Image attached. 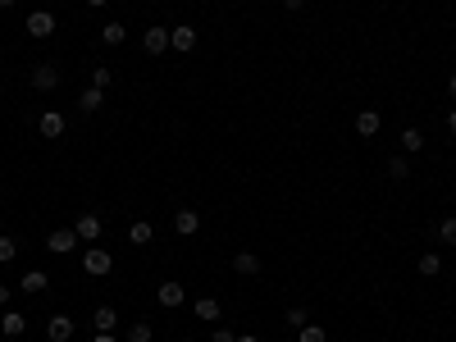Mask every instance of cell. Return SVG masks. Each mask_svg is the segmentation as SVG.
I'll return each instance as SVG.
<instances>
[{
    "label": "cell",
    "mask_w": 456,
    "mask_h": 342,
    "mask_svg": "<svg viewBox=\"0 0 456 342\" xmlns=\"http://www.w3.org/2000/svg\"><path fill=\"white\" fill-rule=\"evenodd\" d=\"M155 301H160L164 310H178L183 301H187V292H183V283H160V288H155Z\"/></svg>",
    "instance_id": "cell-5"
},
{
    "label": "cell",
    "mask_w": 456,
    "mask_h": 342,
    "mask_svg": "<svg viewBox=\"0 0 456 342\" xmlns=\"http://www.w3.org/2000/svg\"><path fill=\"white\" fill-rule=\"evenodd\" d=\"M151 238H155V228H151V224H142V219H137V224H133V228H128V242H137V247H147Z\"/></svg>",
    "instance_id": "cell-21"
},
{
    "label": "cell",
    "mask_w": 456,
    "mask_h": 342,
    "mask_svg": "<svg viewBox=\"0 0 456 342\" xmlns=\"http://www.w3.org/2000/svg\"><path fill=\"white\" fill-rule=\"evenodd\" d=\"M420 274H424V279H438V274H443V260L433 256V251H424V256H420Z\"/></svg>",
    "instance_id": "cell-22"
},
{
    "label": "cell",
    "mask_w": 456,
    "mask_h": 342,
    "mask_svg": "<svg viewBox=\"0 0 456 342\" xmlns=\"http://www.w3.org/2000/svg\"><path fill=\"white\" fill-rule=\"evenodd\" d=\"M169 51L192 55L197 51V28H169Z\"/></svg>",
    "instance_id": "cell-4"
},
{
    "label": "cell",
    "mask_w": 456,
    "mask_h": 342,
    "mask_svg": "<svg viewBox=\"0 0 456 342\" xmlns=\"http://www.w3.org/2000/svg\"><path fill=\"white\" fill-rule=\"evenodd\" d=\"M420 146H424V133H420V128H402V151H411V155H415Z\"/></svg>",
    "instance_id": "cell-23"
},
{
    "label": "cell",
    "mask_w": 456,
    "mask_h": 342,
    "mask_svg": "<svg viewBox=\"0 0 456 342\" xmlns=\"http://www.w3.org/2000/svg\"><path fill=\"white\" fill-rule=\"evenodd\" d=\"M46 247H51L55 256H69V251H78V233L73 228H55L51 238H46Z\"/></svg>",
    "instance_id": "cell-7"
},
{
    "label": "cell",
    "mask_w": 456,
    "mask_h": 342,
    "mask_svg": "<svg viewBox=\"0 0 456 342\" xmlns=\"http://www.w3.org/2000/svg\"><path fill=\"white\" fill-rule=\"evenodd\" d=\"M92 342H114V334H96V338H92Z\"/></svg>",
    "instance_id": "cell-35"
},
{
    "label": "cell",
    "mask_w": 456,
    "mask_h": 342,
    "mask_svg": "<svg viewBox=\"0 0 456 342\" xmlns=\"http://www.w3.org/2000/svg\"><path fill=\"white\" fill-rule=\"evenodd\" d=\"M101 214H78V224H73V233H78V242H96L101 238Z\"/></svg>",
    "instance_id": "cell-8"
},
{
    "label": "cell",
    "mask_w": 456,
    "mask_h": 342,
    "mask_svg": "<svg viewBox=\"0 0 456 342\" xmlns=\"http://www.w3.org/2000/svg\"><path fill=\"white\" fill-rule=\"evenodd\" d=\"M192 310H197V319H219V315H224L215 297H201V301H197V306H192Z\"/></svg>",
    "instance_id": "cell-20"
},
{
    "label": "cell",
    "mask_w": 456,
    "mask_h": 342,
    "mask_svg": "<svg viewBox=\"0 0 456 342\" xmlns=\"http://www.w3.org/2000/svg\"><path fill=\"white\" fill-rule=\"evenodd\" d=\"M110 265H114V260H110V251H105V247H87L82 251V269L92 274V279H105Z\"/></svg>",
    "instance_id": "cell-2"
},
{
    "label": "cell",
    "mask_w": 456,
    "mask_h": 342,
    "mask_svg": "<svg viewBox=\"0 0 456 342\" xmlns=\"http://www.w3.org/2000/svg\"><path fill=\"white\" fill-rule=\"evenodd\" d=\"M14 256H18V242L0 233V265H9V260H14Z\"/></svg>",
    "instance_id": "cell-25"
},
{
    "label": "cell",
    "mask_w": 456,
    "mask_h": 342,
    "mask_svg": "<svg viewBox=\"0 0 456 342\" xmlns=\"http://www.w3.org/2000/svg\"><path fill=\"white\" fill-rule=\"evenodd\" d=\"M78 105H82V114H96V110L105 105V92H101V87H87V92H82V101H78Z\"/></svg>",
    "instance_id": "cell-19"
},
{
    "label": "cell",
    "mask_w": 456,
    "mask_h": 342,
    "mask_svg": "<svg viewBox=\"0 0 456 342\" xmlns=\"http://www.w3.org/2000/svg\"><path fill=\"white\" fill-rule=\"evenodd\" d=\"M438 238H443V242H452V247H456V214H452V219H443V224H438Z\"/></svg>",
    "instance_id": "cell-28"
},
{
    "label": "cell",
    "mask_w": 456,
    "mask_h": 342,
    "mask_svg": "<svg viewBox=\"0 0 456 342\" xmlns=\"http://www.w3.org/2000/svg\"><path fill=\"white\" fill-rule=\"evenodd\" d=\"M283 319H288V324H292V329H302V324H310V315H306V310H302V306H292V310H288V315H283Z\"/></svg>",
    "instance_id": "cell-29"
},
{
    "label": "cell",
    "mask_w": 456,
    "mask_h": 342,
    "mask_svg": "<svg viewBox=\"0 0 456 342\" xmlns=\"http://www.w3.org/2000/svg\"><path fill=\"white\" fill-rule=\"evenodd\" d=\"M210 342H238V334H233V329H215V334H210Z\"/></svg>",
    "instance_id": "cell-30"
},
{
    "label": "cell",
    "mask_w": 456,
    "mask_h": 342,
    "mask_svg": "<svg viewBox=\"0 0 456 342\" xmlns=\"http://www.w3.org/2000/svg\"><path fill=\"white\" fill-rule=\"evenodd\" d=\"M183 342H192V338H183Z\"/></svg>",
    "instance_id": "cell-39"
},
{
    "label": "cell",
    "mask_w": 456,
    "mask_h": 342,
    "mask_svg": "<svg viewBox=\"0 0 456 342\" xmlns=\"http://www.w3.org/2000/svg\"><path fill=\"white\" fill-rule=\"evenodd\" d=\"M18 288H23V292H32V297H37V292H46V288H51V279H46L42 269H27V274H23V283H18Z\"/></svg>",
    "instance_id": "cell-16"
},
{
    "label": "cell",
    "mask_w": 456,
    "mask_h": 342,
    "mask_svg": "<svg viewBox=\"0 0 456 342\" xmlns=\"http://www.w3.org/2000/svg\"><path fill=\"white\" fill-rule=\"evenodd\" d=\"M142 51L147 55H164L169 51V28H147V32H142Z\"/></svg>",
    "instance_id": "cell-6"
},
{
    "label": "cell",
    "mask_w": 456,
    "mask_h": 342,
    "mask_svg": "<svg viewBox=\"0 0 456 342\" xmlns=\"http://www.w3.org/2000/svg\"><path fill=\"white\" fill-rule=\"evenodd\" d=\"M233 269H238L242 279H256L265 265H260V256H251V251H238V256H233Z\"/></svg>",
    "instance_id": "cell-12"
},
{
    "label": "cell",
    "mask_w": 456,
    "mask_h": 342,
    "mask_svg": "<svg viewBox=\"0 0 456 342\" xmlns=\"http://www.w3.org/2000/svg\"><path fill=\"white\" fill-rule=\"evenodd\" d=\"M92 324H96V334H114V324H119V310H114V306H96Z\"/></svg>",
    "instance_id": "cell-14"
},
{
    "label": "cell",
    "mask_w": 456,
    "mask_h": 342,
    "mask_svg": "<svg viewBox=\"0 0 456 342\" xmlns=\"http://www.w3.org/2000/svg\"><path fill=\"white\" fill-rule=\"evenodd\" d=\"M37 128H42V137H64V114L60 110H46L42 119H37Z\"/></svg>",
    "instance_id": "cell-13"
},
{
    "label": "cell",
    "mask_w": 456,
    "mask_h": 342,
    "mask_svg": "<svg viewBox=\"0 0 456 342\" xmlns=\"http://www.w3.org/2000/svg\"><path fill=\"white\" fill-rule=\"evenodd\" d=\"M388 178L406 183V178H411V160H406V155H393V160H388Z\"/></svg>",
    "instance_id": "cell-18"
},
{
    "label": "cell",
    "mask_w": 456,
    "mask_h": 342,
    "mask_svg": "<svg viewBox=\"0 0 456 342\" xmlns=\"http://www.w3.org/2000/svg\"><path fill=\"white\" fill-rule=\"evenodd\" d=\"M283 9H292V14H297V9H306V0H283Z\"/></svg>",
    "instance_id": "cell-31"
},
{
    "label": "cell",
    "mask_w": 456,
    "mask_h": 342,
    "mask_svg": "<svg viewBox=\"0 0 456 342\" xmlns=\"http://www.w3.org/2000/svg\"><path fill=\"white\" fill-rule=\"evenodd\" d=\"M27 83H32L37 92H55V87H60V68H55V64H32Z\"/></svg>",
    "instance_id": "cell-3"
},
{
    "label": "cell",
    "mask_w": 456,
    "mask_h": 342,
    "mask_svg": "<svg viewBox=\"0 0 456 342\" xmlns=\"http://www.w3.org/2000/svg\"><path fill=\"white\" fill-rule=\"evenodd\" d=\"M23 28H27V37H37V42H46V37H55V14H51V9H32Z\"/></svg>",
    "instance_id": "cell-1"
},
{
    "label": "cell",
    "mask_w": 456,
    "mask_h": 342,
    "mask_svg": "<svg viewBox=\"0 0 456 342\" xmlns=\"http://www.w3.org/2000/svg\"><path fill=\"white\" fill-rule=\"evenodd\" d=\"M379 128H383L379 110H361V114H356V133H361V137H379Z\"/></svg>",
    "instance_id": "cell-11"
},
{
    "label": "cell",
    "mask_w": 456,
    "mask_h": 342,
    "mask_svg": "<svg viewBox=\"0 0 456 342\" xmlns=\"http://www.w3.org/2000/svg\"><path fill=\"white\" fill-rule=\"evenodd\" d=\"M128 342H151V324H147V319L128 324Z\"/></svg>",
    "instance_id": "cell-26"
},
{
    "label": "cell",
    "mask_w": 456,
    "mask_h": 342,
    "mask_svg": "<svg viewBox=\"0 0 456 342\" xmlns=\"http://www.w3.org/2000/svg\"><path fill=\"white\" fill-rule=\"evenodd\" d=\"M197 228H201V214L197 210H178V214H173V233H178V238H192Z\"/></svg>",
    "instance_id": "cell-10"
},
{
    "label": "cell",
    "mask_w": 456,
    "mask_h": 342,
    "mask_svg": "<svg viewBox=\"0 0 456 342\" xmlns=\"http://www.w3.org/2000/svg\"><path fill=\"white\" fill-rule=\"evenodd\" d=\"M5 301H9V283H0V306H5Z\"/></svg>",
    "instance_id": "cell-34"
},
{
    "label": "cell",
    "mask_w": 456,
    "mask_h": 342,
    "mask_svg": "<svg viewBox=\"0 0 456 342\" xmlns=\"http://www.w3.org/2000/svg\"><path fill=\"white\" fill-rule=\"evenodd\" d=\"M238 342H256V338H238Z\"/></svg>",
    "instance_id": "cell-38"
},
{
    "label": "cell",
    "mask_w": 456,
    "mask_h": 342,
    "mask_svg": "<svg viewBox=\"0 0 456 342\" xmlns=\"http://www.w3.org/2000/svg\"><path fill=\"white\" fill-rule=\"evenodd\" d=\"M448 96H452V101H456V73L448 78Z\"/></svg>",
    "instance_id": "cell-33"
},
{
    "label": "cell",
    "mask_w": 456,
    "mask_h": 342,
    "mask_svg": "<svg viewBox=\"0 0 456 342\" xmlns=\"http://www.w3.org/2000/svg\"><path fill=\"white\" fill-rule=\"evenodd\" d=\"M87 5H92V9H101V5H105V0H87Z\"/></svg>",
    "instance_id": "cell-36"
},
{
    "label": "cell",
    "mask_w": 456,
    "mask_h": 342,
    "mask_svg": "<svg viewBox=\"0 0 456 342\" xmlns=\"http://www.w3.org/2000/svg\"><path fill=\"white\" fill-rule=\"evenodd\" d=\"M92 87H101V92H105V87H114V68L96 64V68H92Z\"/></svg>",
    "instance_id": "cell-24"
},
{
    "label": "cell",
    "mask_w": 456,
    "mask_h": 342,
    "mask_svg": "<svg viewBox=\"0 0 456 342\" xmlns=\"http://www.w3.org/2000/svg\"><path fill=\"white\" fill-rule=\"evenodd\" d=\"M123 42H128V28L123 23H105L101 28V46H123Z\"/></svg>",
    "instance_id": "cell-17"
},
{
    "label": "cell",
    "mask_w": 456,
    "mask_h": 342,
    "mask_svg": "<svg viewBox=\"0 0 456 342\" xmlns=\"http://www.w3.org/2000/svg\"><path fill=\"white\" fill-rule=\"evenodd\" d=\"M297 334H302V342H328V334H324L319 324H302Z\"/></svg>",
    "instance_id": "cell-27"
},
{
    "label": "cell",
    "mask_w": 456,
    "mask_h": 342,
    "mask_svg": "<svg viewBox=\"0 0 456 342\" xmlns=\"http://www.w3.org/2000/svg\"><path fill=\"white\" fill-rule=\"evenodd\" d=\"M9 5H14V0H0V9H9Z\"/></svg>",
    "instance_id": "cell-37"
},
{
    "label": "cell",
    "mask_w": 456,
    "mask_h": 342,
    "mask_svg": "<svg viewBox=\"0 0 456 342\" xmlns=\"http://www.w3.org/2000/svg\"><path fill=\"white\" fill-rule=\"evenodd\" d=\"M46 338H51V342H69L73 338V319L69 315H51V319H46Z\"/></svg>",
    "instance_id": "cell-9"
},
{
    "label": "cell",
    "mask_w": 456,
    "mask_h": 342,
    "mask_svg": "<svg viewBox=\"0 0 456 342\" xmlns=\"http://www.w3.org/2000/svg\"><path fill=\"white\" fill-rule=\"evenodd\" d=\"M0 92H5V87H0Z\"/></svg>",
    "instance_id": "cell-40"
},
{
    "label": "cell",
    "mask_w": 456,
    "mask_h": 342,
    "mask_svg": "<svg viewBox=\"0 0 456 342\" xmlns=\"http://www.w3.org/2000/svg\"><path fill=\"white\" fill-rule=\"evenodd\" d=\"M448 133L456 137V110H448Z\"/></svg>",
    "instance_id": "cell-32"
},
{
    "label": "cell",
    "mask_w": 456,
    "mask_h": 342,
    "mask_svg": "<svg viewBox=\"0 0 456 342\" xmlns=\"http://www.w3.org/2000/svg\"><path fill=\"white\" fill-rule=\"evenodd\" d=\"M27 329V315H18V310H5V315H0V334L5 338H18Z\"/></svg>",
    "instance_id": "cell-15"
}]
</instances>
